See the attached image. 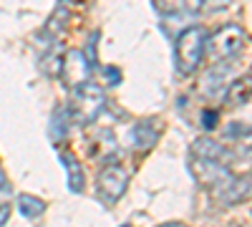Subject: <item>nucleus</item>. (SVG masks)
Masks as SVG:
<instances>
[{
  "mask_svg": "<svg viewBox=\"0 0 252 227\" xmlns=\"http://www.w3.org/2000/svg\"><path fill=\"white\" fill-rule=\"evenodd\" d=\"M103 109H106V94H103V89L98 84H94L91 78L73 89L71 104H68V116H71L73 124L89 127V124H94L101 116Z\"/></svg>",
  "mask_w": 252,
  "mask_h": 227,
  "instance_id": "nucleus-1",
  "label": "nucleus"
},
{
  "mask_svg": "<svg viewBox=\"0 0 252 227\" xmlns=\"http://www.w3.org/2000/svg\"><path fill=\"white\" fill-rule=\"evenodd\" d=\"M204 31L199 26L194 28H187L177 35L174 40V64H177V71L182 76H192L199 64H202V58H204Z\"/></svg>",
  "mask_w": 252,
  "mask_h": 227,
  "instance_id": "nucleus-2",
  "label": "nucleus"
},
{
  "mask_svg": "<svg viewBox=\"0 0 252 227\" xmlns=\"http://www.w3.org/2000/svg\"><path fill=\"white\" fill-rule=\"evenodd\" d=\"M245 43H247V33L240 26L229 23L204 40V53L212 61H232L245 51Z\"/></svg>",
  "mask_w": 252,
  "mask_h": 227,
  "instance_id": "nucleus-3",
  "label": "nucleus"
},
{
  "mask_svg": "<svg viewBox=\"0 0 252 227\" xmlns=\"http://www.w3.org/2000/svg\"><path fill=\"white\" fill-rule=\"evenodd\" d=\"M212 197L224 204V207H232V204H240L245 199L252 197V177L250 174H232L229 172L220 184L212 187Z\"/></svg>",
  "mask_w": 252,
  "mask_h": 227,
  "instance_id": "nucleus-4",
  "label": "nucleus"
},
{
  "mask_svg": "<svg viewBox=\"0 0 252 227\" xmlns=\"http://www.w3.org/2000/svg\"><path fill=\"white\" fill-rule=\"evenodd\" d=\"M126 187H129V172L119 164H109L103 167L101 174H98V195L103 202H119L124 195H126Z\"/></svg>",
  "mask_w": 252,
  "mask_h": 227,
  "instance_id": "nucleus-5",
  "label": "nucleus"
},
{
  "mask_svg": "<svg viewBox=\"0 0 252 227\" xmlns=\"http://www.w3.org/2000/svg\"><path fill=\"white\" fill-rule=\"evenodd\" d=\"M91 68L94 66H91V61L86 58L83 51H68L63 56V64H61V78L68 89H76L83 81L91 78Z\"/></svg>",
  "mask_w": 252,
  "mask_h": 227,
  "instance_id": "nucleus-6",
  "label": "nucleus"
},
{
  "mask_svg": "<svg viewBox=\"0 0 252 227\" xmlns=\"http://www.w3.org/2000/svg\"><path fill=\"white\" fill-rule=\"evenodd\" d=\"M189 172H192V177L199 187H207V190H212L215 184H220L229 174V169L222 162L207 159V157H194V154H192V162H189Z\"/></svg>",
  "mask_w": 252,
  "mask_h": 227,
  "instance_id": "nucleus-7",
  "label": "nucleus"
},
{
  "mask_svg": "<svg viewBox=\"0 0 252 227\" xmlns=\"http://www.w3.org/2000/svg\"><path fill=\"white\" fill-rule=\"evenodd\" d=\"M229 81H232L229 64H227V61H215V66L199 78V91H202L207 98H215V96H220V94L227 89Z\"/></svg>",
  "mask_w": 252,
  "mask_h": 227,
  "instance_id": "nucleus-8",
  "label": "nucleus"
},
{
  "mask_svg": "<svg viewBox=\"0 0 252 227\" xmlns=\"http://www.w3.org/2000/svg\"><path fill=\"white\" fill-rule=\"evenodd\" d=\"M119 154V144H116V136L109 131V129H101L96 131L91 139H89V157L98 164H109L114 157Z\"/></svg>",
  "mask_w": 252,
  "mask_h": 227,
  "instance_id": "nucleus-9",
  "label": "nucleus"
},
{
  "mask_svg": "<svg viewBox=\"0 0 252 227\" xmlns=\"http://www.w3.org/2000/svg\"><path fill=\"white\" fill-rule=\"evenodd\" d=\"M161 136V119H141L134 124V129H131V139H134V147L139 152H146V149H152L154 144L159 141Z\"/></svg>",
  "mask_w": 252,
  "mask_h": 227,
  "instance_id": "nucleus-10",
  "label": "nucleus"
},
{
  "mask_svg": "<svg viewBox=\"0 0 252 227\" xmlns=\"http://www.w3.org/2000/svg\"><path fill=\"white\" fill-rule=\"evenodd\" d=\"M161 15H194L204 8V0H152Z\"/></svg>",
  "mask_w": 252,
  "mask_h": 227,
  "instance_id": "nucleus-11",
  "label": "nucleus"
},
{
  "mask_svg": "<svg viewBox=\"0 0 252 227\" xmlns=\"http://www.w3.org/2000/svg\"><path fill=\"white\" fill-rule=\"evenodd\" d=\"M250 98H252V76H240L227 84V94H224L227 106H245Z\"/></svg>",
  "mask_w": 252,
  "mask_h": 227,
  "instance_id": "nucleus-12",
  "label": "nucleus"
},
{
  "mask_svg": "<svg viewBox=\"0 0 252 227\" xmlns=\"http://www.w3.org/2000/svg\"><path fill=\"white\" fill-rule=\"evenodd\" d=\"M192 154L194 157H207V159H217V162L224 164L227 147H224V144H220V141H215V139H209V136H199L192 144Z\"/></svg>",
  "mask_w": 252,
  "mask_h": 227,
  "instance_id": "nucleus-13",
  "label": "nucleus"
},
{
  "mask_svg": "<svg viewBox=\"0 0 252 227\" xmlns=\"http://www.w3.org/2000/svg\"><path fill=\"white\" fill-rule=\"evenodd\" d=\"M61 162H63V167H66L68 172V190L71 192H83V184H86V179H83V169H81V164L73 154H61Z\"/></svg>",
  "mask_w": 252,
  "mask_h": 227,
  "instance_id": "nucleus-14",
  "label": "nucleus"
},
{
  "mask_svg": "<svg viewBox=\"0 0 252 227\" xmlns=\"http://www.w3.org/2000/svg\"><path fill=\"white\" fill-rule=\"evenodd\" d=\"M68 129H71V116H68V109L66 106H58L53 111V119H51V139L58 144L68 136Z\"/></svg>",
  "mask_w": 252,
  "mask_h": 227,
  "instance_id": "nucleus-15",
  "label": "nucleus"
},
{
  "mask_svg": "<svg viewBox=\"0 0 252 227\" xmlns=\"http://www.w3.org/2000/svg\"><path fill=\"white\" fill-rule=\"evenodd\" d=\"M18 210L28 220H38V217L46 215V202L40 197H33V195H20L18 197Z\"/></svg>",
  "mask_w": 252,
  "mask_h": 227,
  "instance_id": "nucleus-16",
  "label": "nucleus"
},
{
  "mask_svg": "<svg viewBox=\"0 0 252 227\" xmlns=\"http://www.w3.org/2000/svg\"><path fill=\"white\" fill-rule=\"evenodd\" d=\"M66 23H68V10H66V0H61L58 3V8H56V13L51 15V20H48V33H51V38L53 35H58L63 28H66Z\"/></svg>",
  "mask_w": 252,
  "mask_h": 227,
  "instance_id": "nucleus-17",
  "label": "nucleus"
},
{
  "mask_svg": "<svg viewBox=\"0 0 252 227\" xmlns=\"http://www.w3.org/2000/svg\"><path fill=\"white\" fill-rule=\"evenodd\" d=\"M61 64H63V58L51 53V56L43 58V71H46L48 76H61Z\"/></svg>",
  "mask_w": 252,
  "mask_h": 227,
  "instance_id": "nucleus-18",
  "label": "nucleus"
},
{
  "mask_svg": "<svg viewBox=\"0 0 252 227\" xmlns=\"http://www.w3.org/2000/svg\"><path fill=\"white\" fill-rule=\"evenodd\" d=\"M217 119H220V114H217V111L204 109V111H202V116H199V124H202L204 129H215V127H217Z\"/></svg>",
  "mask_w": 252,
  "mask_h": 227,
  "instance_id": "nucleus-19",
  "label": "nucleus"
},
{
  "mask_svg": "<svg viewBox=\"0 0 252 227\" xmlns=\"http://www.w3.org/2000/svg\"><path fill=\"white\" fill-rule=\"evenodd\" d=\"M245 134H252L250 127H242V121H232V127H227V136L229 139H240Z\"/></svg>",
  "mask_w": 252,
  "mask_h": 227,
  "instance_id": "nucleus-20",
  "label": "nucleus"
},
{
  "mask_svg": "<svg viewBox=\"0 0 252 227\" xmlns=\"http://www.w3.org/2000/svg\"><path fill=\"white\" fill-rule=\"evenodd\" d=\"M229 3H232V0H204V8L209 13H220V10L229 8Z\"/></svg>",
  "mask_w": 252,
  "mask_h": 227,
  "instance_id": "nucleus-21",
  "label": "nucleus"
},
{
  "mask_svg": "<svg viewBox=\"0 0 252 227\" xmlns=\"http://www.w3.org/2000/svg\"><path fill=\"white\" fill-rule=\"evenodd\" d=\"M103 76H106V78L111 81V86H119V84H121V71H119V68H114V66L103 68Z\"/></svg>",
  "mask_w": 252,
  "mask_h": 227,
  "instance_id": "nucleus-22",
  "label": "nucleus"
},
{
  "mask_svg": "<svg viewBox=\"0 0 252 227\" xmlns=\"http://www.w3.org/2000/svg\"><path fill=\"white\" fill-rule=\"evenodd\" d=\"M8 217H10V204H0V225H5Z\"/></svg>",
  "mask_w": 252,
  "mask_h": 227,
  "instance_id": "nucleus-23",
  "label": "nucleus"
},
{
  "mask_svg": "<svg viewBox=\"0 0 252 227\" xmlns=\"http://www.w3.org/2000/svg\"><path fill=\"white\" fill-rule=\"evenodd\" d=\"M0 192H8V179H5L3 169H0Z\"/></svg>",
  "mask_w": 252,
  "mask_h": 227,
  "instance_id": "nucleus-24",
  "label": "nucleus"
}]
</instances>
